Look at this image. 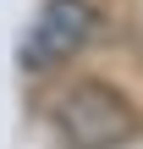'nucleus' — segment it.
<instances>
[{
  "instance_id": "1",
  "label": "nucleus",
  "mask_w": 143,
  "mask_h": 149,
  "mask_svg": "<svg viewBox=\"0 0 143 149\" xmlns=\"http://www.w3.org/2000/svg\"><path fill=\"white\" fill-rule=\"evenodd\" d=\"M55 122L72 149H110L121 138H132V127H138L127 94H116L110 83H72L55 105Z\"/></svg>"
},
{
  "instance_id": "2",
  "label": "nucleus",
  "mask_w": 143,
  "mask_h": 149,
  "mask_svg": "<svg viewBox=\"0 0 143 149\" xmlns=\"http://www.w3.org/2000/svg\"><path fill=\"white\" fill-rule=\"evenodd\" d=\"M88 39H94V6L88 0H44V11L33 17V28L17 44V61L28 72H50V66L72 61Z\"/></svg>"
}]
</instances>
